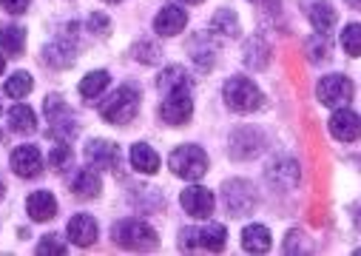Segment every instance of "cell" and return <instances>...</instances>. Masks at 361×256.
I'll use <instances>...</instances> for the list:
<instances>
[{"instance_id": "6da1fadb", "label": "cell", "mask_w": 361, "mask_h": 256, "mask_svg": "<svg viewBox=\"0 0 361 256\" xmlns=\"http://www.w3.org/2000/svg\"><path fill=\"white\" fill-rule=\"evenodd\" d=\"M111 236L126 250H154L159 245L157 231L148 222H142V219H120L111 228Z\"/></svg>"}, {"instance_id": "7a4b0ae2", "label": "cell", "mask_w": 361, "mask_h": 256, "mask_svg": "<svg viewBox=\"0 0 361 256\" xmlns=\"http://www.w3.org/2000/svg\"><path fill=\"white\" fill-rule=\"evenodd\" d=\"M140 111V92L134 85H120V89L100 106V114L106 123H114V126H126L137 117Z\"/></svg>"}, {"instance_id": "3957f363", "label": "cell", "mask_w": 361, "mask_h": 256, "mask_svg": "<svg viewBox=\"0 0 361 256\" xmlns=\"http://www.w3.org/2000/svg\"><path fill=\"white\" fill-rule=\"evenodd\" d=\"M225 103L231 111H239V114H250L256 109H262V92L256 89V83L247 80V77H231L225 83V92H222Z\"/></svg>"}, {"instance_id": "277c9868", "label": "cell", "mask_w": 361, "mask_h": 256, "mask_svg": "<svg viewBox=\"0 0 361 256\" xmlns=\"http://www.w3.org/2000/svg\"><path fill=\"white\" fill-rule=\"evenodd\" d=\"M168 165L176 177H183V180H200L205 177V171H208V157L200 145H179L176 151H171L168 157Z\"/></svg>"}, {"instance_id": "5b68a950", "label": "cell", "mask_w": 361, "mask_h": 256, "mask_svg": "<svg viewBox=\"0 0 361 256\" xmlns=\"http://www.w3.org/2000/svg\"><path fill=\"white\" fill-rule=\"evenodd\" d=\"M225 228L222 225H208V228H185L179 233V248L183 250H222L225 248Z\"/></svg>"}, {"instance_id": "8992f818", "label": "cell", "mask_w": 361, "mask_h": 256, "mask_svg": "<svg viewBox=\"0 0 361 256\" xmlns=\"http://www.w3.org/2000/svg\"><path fill=\"white\" fill-rule=\"evenodd\" d=\"M46 117H49V123H51V128H49V134L54 137V140H60V142H68L74 134H77V123H74V114L68 111V106L60 100V97H49L46 100Z\"/></svg>"}, {"instance_id": "52a82bcc", "label": "cell", "mask_w": 361, "mask_h": 256, "mask_svg": "<svg viewBox=\"0 0 361 256\" xmlns=\"http://www.w3.org/2000/svg\"><path fill=\"white\" fill-rule=\"evenodd\" d=\"M191 114H194V100H191V92L188 89L165 95V100L159 106V117L168 126H185L191 120Z\"/></svg>"}, {"instance_id": "ba28073f", "label": "cell", "mask_w": 361, "mask_h": 256, "mask_svg": "<svg viewBox=\"0 0 361 256\" xmlns=\"http://www.w3.org/2000/svg\"><path fill=\"white\" fill-rule=\"evenodd\" d=\"M316 95H319V100H322L324 106H344V103L353 100L355 85H353L344 74H327V77H322Z\"/></svg>"}, {"instance_id": "9c48e42d", "label": "cell", "mask_w": 361, "mask_h": 256, "mask_svg": "<svg viewBox=\"0 0 361 256\" xmlns=\"http://www.w3.org/2000/svg\"><path fill=\"white\" fill-rule=\"evenodd\" d=\"M222 197H225V205H228V211H231L233 217H245V214H250V211L256 208V191H253V185L245 183V180H231V183H225Z\"/></svg>"}, {"instance_id": "30bf717a", "label": "cell", "mask_w": 361, "mask_h": 256, "mask_svg": "<svg viewBox=\"0 0 361 256\" xmlns=\"http://www.w3.org/2000/svg\"><path fill=\"white\" fill-rule=\"evenodd\" d=\"M85 159L92 168H100V171H117L120 168V148L109 140H94L85 145Z\"/></svg>"}, {"instance_id": "8fae6325", "label": "cell", "mask_w": 361, "mask_h": 256, "mask_svg": "<svg viewBox=\"0 0 361 256\" xmlns=\"http://www.w3.org/2000/svg\"><path fill=\"white\" fill-rule=\"evenodd\" d=\"M179 202H183L185 214L197 217V219H208L214 214V194L202 185H191L183 191V197H179Z\"/></svg>"}, {"instance_id": "7c38bea8", "label": "cell", "mask_w": 361, "mask_h": 256, "mask_svg": "<svg viewBox=\"0 0 361 256\" xmlns=\"http://www.w3.org/2000/svg\"><path fill=\"white\" fill-rule=\"evenodd\" d=\"M12 171L23 180H32L43 171V157L35 145H20L12 151Z\"/></svg>"}, {"instance_id": "4fadbf2b", "label": "cell", "mask_w": 361, "mask_h": 256, "mask_svg": "<svg viewBox=\"0 0 361 256\" xmlns=\"http://www.w3.org/2000/svg\"><path fill=\"white\" fill-rule=\"evenodd\" d=\"M330 134L341 142H353L361 137V120L353 109H338L333 117H330Z\"/></svg>"}, {"instance_id": "5bb4252c", "label": "cell", "mask_w": 361, "mask_h": 256, "mask_svg": "<svg viewBox=\"0 0 361 256\" xmlns=\"http://www.w3.org/2000/svg\"><path fill=\"white\" fill-rule=\"evenodd\" d=\"M302 9H305V15H307V20L313 23L316 32L330 35V29L336 26V12H333V6L327 4V0H302Z\"/></svg>"}, {"instance_id": "9a60e30c", "label": "cell", "mask_w": 361, "mask_h": 256, "mask_svg": "<svg viewBox=\"0 0 361 256\" xmlns=\"http://www.w3.org/2000/svg\"><path fill=\"white\" fill-rule=\"evenodd\" d=\"M185 23H188L185 9H179V6H165V9L157 15V20H154V32L162 35V37H173V35H179V32L185 29Z\"/></svg>"}, {"instance_id": "2e32d148", "label": "cell", "mask_w": 361, "mask_h": 256, "mask_svg": "<svg viewBox=\"0 0 361 256\" xmlns=\"http://www.w3.org/2000/svg\"><path fill=\"white\" fill-rule=\"evenodd\" d=\"M68 239L80 248H88V245H94L97 242V222L88 217V214H77L71 217L68 222Z\"/></svg>"}, {"instance_id": "e0dca14e", "label": "cell", "mask_w": 361, "mask_h": 256, "mask_svg": "<svg viewBox=\"0 0 361 256\" xmlns=\"http://www.w3.org/2000/svg\"><path fill=\"white\" fill-rule=\"evenodd\" d=\"M267 183H274L279 191H288L299 183V165L293 159H276L267 168Z\"/></svg>"}, {"instance_id": "ac0fdd59", "label": "cell", "mask_w": 361, "mask_h": 256, "mask_svg": "<svg viewBox=\"0 0 361 256\" xmlns=\"http://www.w3.org/2000/svg\"><path fill=\"white\" fill-rule=\"evenodd\" d=\"M262 134H256V131H250V128H242V131H236L233 137H231V154L236 157V159H247V157H256L259 151H262Z\"/></svg>"}, {"instance_id": "d6986e66", "label": "cell", "mask_w": 361, "mask_h": 256, "mask_svg": "<svg viewBox=\"0 0 361 256\" xmlns=\"http://www.w3.org/2000/svg\"><path fill=\"white\" fill-rule=\"evenodd\" d=\"M26 211L35 222H49L54 219L57 214V200L49 194V191H35L29 200H26Z\"/></svg>"}, {"instance_id": "ffe728a7", "label": "cell", "mask_w": 361, "mask_h": 256, "mask_svg": "<svg viewBox=\"0 0 361 256\" xmlns=\"http://www.w3.org/2000/svg\"><path fill=\"white\" fill-rule=\"evenodd\" d=\"M71 191H74V197H80V200H94V197H100L103 183H100V177H97V171H92V168L77 171V177L71 180Z\"/></svg>"}, {"instance_id": "44dd1931", "label": "cell", "mask_w": 361, "mask_h": 256, "mask_svg": "<svg viewBox=\"0 0 361 256\" xmlns=\"http://www.w3.org/2000/svg\"><path fill=\"white\" fill-rule=\"evenodd\" d=\"M242 248L247 253H267L270 250V231L264 225H247L242 231Z\"/></svg>"}, {"instance_id": "7402d4cb", "label": "cell", "mask_w": 361, "mask_h": 256, "mask_svg": "<svg viewBox=\"0 0 361 256\" xmlns=\"http://www.w3.org/2000/svg\"><path fill=\"white\" fill-rule=\"evenodd\" d=\"M131 165L140 171V174H157L159 171V157H157V151L151 145L137 142L131 148Z\"/></svg>"}, {"instance_id": "603a6c76", "label": "cell", "mask_w": 361, "mask_h": 256, "mask_svg": "<svg viewBox=\"0 0 361 256\" xmlns=\"http://www.w3.org/2000/svg\"><path fill=\"white\" fill-rule=\"evenodd\" d=\"M43 60L54 68H66L74 63V43H66V40H54L43 49Z\"/></svg>"}, {"instance_id": "cb8c5ba5", "label": "cell", "mask_w": 361, "mask_h": 256, "mask_svg": "<svg viewBox=\"0 0 361 256\" xmlns=\"http://www.w3.org/2000/svg\"><path fill=\"white\" fill-rule=\"evenodd\" d=\"M157 85H159V92H162V95H171V92H183V89H188L191 80H188L185 68H179V66H168V68L159 74Z\"/></svg>"}, {"instance_id": "d4e9b609", "label": "cell", "mask_w": 361, "mask_h": 256, "mask_svg": "<svg viewBox=\"0 0 361 256\" xmlns=\"http://www.w3.org/2000/svg\"><path fill=\"white\" fill-rule=\"evenodd\" d=\"M109 71H92V74H85L82 80H80V95L85 97V100H97L106 89H109Z\"/></svg>"}, {"instance_id": "484cf974", "label": "cell", "mask_w": 361, "mask_h": 256, "mask_svg": "<svg viewBox=\"0 0 361 256\" xmlns=\"http://www.w3.org/2000/svg\"><path fill=\"white\" fill-rule=\"evenodd\" d=\"M0 49H4L6 54H12V57H20L23 49H26V32L18 29V26H6L4 32H0Z\"/></svg>"}, {"instance_id": "4316f807", "label": "cell", "mask_w": 361, "mask_h": 256, "mask_svg": "<svg viewBox=\"0 0 361 256\" xmlns=\"http://www.w3.org/2000/svg\"><path fill=\"white\" fill-rule=\"evenodd\" d=\"M9 126H12V131H18V134H32V131L37 128V117H35V111H32L29 106H15V109L9 111Z\"/></svg>"}, {"instance_id": "83f0119b", "label": "cell", "mask_w": 361, "mask_h": 256, "mask_svg": "<svg viewBox=\"0 0 361 256\" xmlns=\"http://www.w3.org/2000/svg\"><path fill=\"white\" fill-rule=\"evenodd\" d=\"M330 54H333V40H330V35L316 32V35L307 40V57H310L313 63H324Z\"/></svg>"}, {"instance_id": "f1b7e54d", "label": "cell", "mask_w": 361, "mask_h": 256, "mask_svg": "<svg viewBox=\"0 0 361 256\" xmlns=\"http://www.w3.org/2000/svg\"><path fill=\"white\" fill-rule=\"evenodd\" d=\"M267 60H270V49H267V43H264L262 37H253V40L245 46V63L253 66V68H264Z\"/></svg>"}, {"instance_id": "f546056e", "label": "cell", "mask_w": 361, "mask_h": 256, "mask_svg": "<svg viewBox=\"0 0 361 256\" xmlns=\"http://www.w3.org/2000/svg\"><path fill=\"white\" fill-rule=\"evenodd\" d=\"M211 26H214V32L228 35V37H236V35H239V18L233 15V9H219V12L214 15Z\"/></svg>"}, {"instance_id": "4dcf8cb0", "label": "cell", "mask_w": 361, "mask_h": 256, "mask_svg": "<svg viewBox=\"0 0 361 256\" xmlns=\"http://www.w3.org/2000/svg\"><path fill=\"white\" fill-rule=\"evenodd\" d=\"M4 89H6V95L9 97H26L29 92H32V77L26 74V71H15L9 80H6V85H4Z\"/></svg>"}, {"instance_id": "1f68e13d", "label": "cell", "mask_w": 361, "mask_h": 256, "mask_svg": "<svg viewBox=\"0 0 361 256\" xmlns=\"http://www.w3.org/2000/svg\"><path fill=\"white\" fill-rule=\"evenodd\" d=\"M341 49L350 57H361V23H350L341 32Z\"/></svg>"}, {"instance_id": "d6a6232c", "label": "cell", "mask_w": 361, "mask_h": 256, "mask_svg": "<svg viewBox=\"0 0 361 256\" xmlns=\"http://www.w3.org/2000/svg\"><path fill=\"white\" fill-rule=\"evenodd\" d=\"M37 253H40V256H63V253H66V242H63L57 233H49V236L40 239Z\"/></svg>"}, {"instance_id": "836d02e7", "label": "cell", "mask_w": 361, "mask_h": 256, "mask_svg": "<svg viewBox=\"0 0 361 256\" xmlns=\"http://www.w3.org/2000/svg\"><path fill=\"white\" fill-rule=\"evenodd\" d=\"M134 57H137L140 63H148V66H151V63H157V60H159V49H157L154 43L142 40V43H137V46H134Z\"/></svg>"}, {"instance_id": "e575fe53", "label": "cell", "mask_w": 361, "mask_h": 256, "mask_svg": "<svg viewBox=\"0 0 361 256\" xmlns=\"http://www.w3.org/2000/svg\"><path fill=\"white\" fill-rule=\"evenodd\" d=\"M68 159H71V148H68L66 142L54 145L51 154H49V162H51V168H57V171H63V168L68 165Z\"/></svg>"}, {"instance_id": "d590c367", "label": "cell", "mask_w": 361, "mask_h": 256, "mask_svg": "<svg viewBox=\"0 0 361 256\" xmlns=\"http://www.w3.org/2000/svg\"><path fill=\"white\" fill-rule=\"evenodd\" d=\"M88 29H92L94 35H100V37H103V35H109L111 23H109V18H106V15H100V12H97V15L88 18Z\"/></svg>"}, {"instance_id": "8d00e7d4", "label": "cell", "mask_w": 361, "mask_h": 256, "mask_svg": "<svg viewBox=\"0 0 361 256\" xmlns=\"http://www.w3.org/2000/svg\"><path fill=\"white\" fill-rule=\"evenodd\" d=\"M32 0H0V6H4L9 15H23L29 9Z\"/></svg>"}, {"instance_id": "74e56055", "label": "cell", "mask_w": 361, "mask_h": 256, "mask_svg": "<svg viewBox=\"0 0 361 256\" xmlns=\"http://www.w3.org/2000/svg\"><path fill=\"white\" fill-rule=\"evenodd\" d=\"M299 239H302V233H299V231L288 233V239H285V253H293V250H310L307 245H299Z\"/></svg>"}, {"instance_id": "f35d334b", "label": "cell", "mask_w": 361, "mask_h": 256, "mask_svg": "<svg viewBox=\"0 0 361 256\" xmlns=\"http://www.w3.org/2000/svg\"><path fill=\"white\" fill-rule=\"evenodd\" d=\"M355 228H358V231H361V208H358V211H355Z\"/></svg>"}, {"instance_id": "ab89813d", "label": "cell", "mask_w": 361, "mask_h": 256, "mask_svg": "<svg viewBox=\"0 0 361 256\" xmlns=\"http://www.w3.org/2000/svg\"><path fill=\"white\" fill-rule=\"evenodd\" d=\"M347 4H350L353 9H361V0H347Z\"/></svg>"}, {"instance_id": "60d3db41", "label": "cell", "mask_w": 361, "mask_h": 256, "mask_svg": "<svg viewBox=\"0 0 361 256\" xmlns=\"http://www.w3.org/2000/svg\"><path fill=\"white\" fill-rule=\"evenodd\" d=\"M4 68H6V60H4V54H0V74H4Z\"/></svg>"}, {"instance_id": "b9f144b4", "label": "cell", "mask_w": 361, "mask_h": 256, "mask_svg": "<svg viewBox=\"0 0 361 256\" xmlns=\"http://www.w3.org/2000/svg\"><path fill=\"white\" fill-rule=\"evenodd\" d=\"M183 4H202V0H183Z\"/></svg>"}, {"instance_id": "7bdbcfd3", "label": "cell", "mask_w": 361, "mask_h": 256, "mask_svg": "<svg viewBox=\"0 0 361 256\" xmlns=\"http://www.w3.org/2000/svg\"><path fill=\"white\" fill-rule=\"evenodd\" d=\"M0 200H4V183H0Z\"/></svg>"}, {"instance_id": "ee69618b", "label": "cell", "mask_w": 361, "mask_h": 256, "mask_svg": "<svg viewBox=\"0 0 361 256\" xmlns=\"http://www.w3.org/2000/svg\"><path fill=\"white\" fill-rule=\"evenodd\" d=\"M109 4H120V0H109Z\"/></svg>"}]
</instances>
